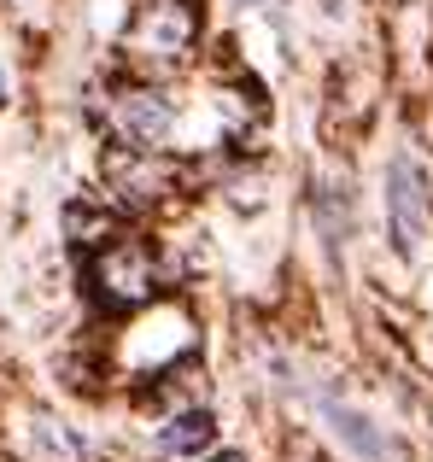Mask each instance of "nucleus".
I'll return each mask as SVG.
<instances>
[{"label": "nucleus", "mask_w": 433, "mask_h": 462, "mask_svg": "<svg viewBox=\"0 0 433 462\" xmlns=\"http://www.w3.org/2000/svg\"><path fill=\"white\" fill-rule=\"evenodd\" d=\"M194 42H199L194 0H147V6L135 12V23H129V35H124V53L147 70H176L194 53Z\"/></svg>", "instance_id": "nucleus-1"}, {"label": "nucleus", "mask_w": 433, "mask_h": 462, "mask_svg": "<svg viewBox=\"0 0 433 462\" xmlns=\"http://www.w3.org/2000/svg\"><path fill=\"white\" fill-rule=\"evenodd\" d=\"M152 287H159V258H152L141 240H112V246L94 258V293L106 305L129 310V305H147Z\"/></svg>", "instance_id": "nucleus-2"}, {"label": "nucleus", "mask_w": 433, "mask_h": 462, "mask_svg": "<svg viewBox=\"0 0 433 462\" xmlns=\"http://www.w3.org/2000/svg\"><path fill=\"white\" fill-rule=\"evenodd\" d=\"M387 211H392V240L410 258L428 235V181H422V164L410 152H399L387 170Z\"/></svg>", "instance_id": "nucleus-3"}, {"label": "nucleus", "mask_w": 433, "mask_h": 462, "mask_svg": "<svg viewBox=\"0 0 433 462\" xmlns=\"http://www.w3.org/2000/svg\"><path fill=\"white\" fill-rule=\"evenodd\" d=\"M112 124H117V135H124L129 147L152 152V147H164V141H170L176 106L164 100L159 88H124V94L112 100Z\"/></svg>", "instance_id": "nucleus-4"}, {"label": "nucleus", "mask_w": 433, "mask_h": 462, "mask_svg": "<svg viewBox=\"0 0 433 462\" xmlns=\"http://www.w3.org/2000/svg\"><path fill=\"white\" fill-rule=\"evenodd\" d=\"M211 439H216L211 416H206V410H188V416H176V421L159 428V457L164 462H194V457L211 451Z\"/></svg>", "instance_id": "nucleus-5"}, {"label": "nucleus", "mask_w": 433, "mask_h": 462, "mask_svg": "<svg viewBox=\"0 0 433 462\" xmlns=\"http://www.w3.org/2000/svg\"><path fill=\"white\" fill-rule=\"evenodd\" d=\"M322 410H328V421L340 428V439L352 445L357 457H369V462H387V457H399V451H392V439H387V433H375V421H369L364 410L340 404V398H322Z\"/></svg>", "instance_id": "nucleus-6"}, {"label": "nucleus", "mask_w": 433, "mask_h": 462, "mask_svg": "<svg viewBox=\"0 0 433 462\" xmlns=\"http://www.w3.org/2000/svg\"><path fill=\"white\" fill-rule=\"evenodd\" d=\"M112 181H117V193H124V199L152 205L164 188H170V170L152 164L147 152H124V158H112Z\"/></svg>", "instance_id": "nucleus-7"}, {"label": "nucleus", "mask_w": 433, "mask_h": 462, "mask_svg": "<svg viewBox=\"0 0 433 462\" xmlns=\"http://www.w3.org/2000/svg\"><path fill=\"white\" fill-rule=\"evenodd\" d=\"M30 457L35 462H88V439H77V433L53 416H35L30 421Z\"/></svg>", "instance_id": "nucleus-8"}, {"label": "nucleus", "mask_w": 433, "mask_h": 462, "mask_svg": "<svg viewBox=\"0 0 433 462\" xmlns=\"http://www.w3.org/2000/svg\"><path fill=\"white\" fill-rule=\"evenodd\" d=\"M70 228H77V235H112V223H106V217H88V211H70Z\"/></svg>", "instance_id": "nucleus-9"}, {"label": "nucleus", "mask_w": 433, "mask_h": 462, "mask_svg": "<svg viewBox=\"0 0 433 462\" xmlns=\"http://www.w3.org/2000/svg\"><path fill=\"white\" fill-rule=\"evenodd\" d=\"M0 100H6V77H0Z\"/></svg>", "instance_id": "nucleus-10"}, {"label": "nucleus", "mask_w": 433, "mask_h": 462, "mask_svg": "<svg viewBox=\"0 0 433 462\" xmlns=\"http://www.w3.org/2000/svg\"><path fill=\"white\" fill-rule=\"evenodd\" d=\"M216 462H240V457H216Z\"/></svg>", "instance_id": "nucleus-11"}]
</instances>
